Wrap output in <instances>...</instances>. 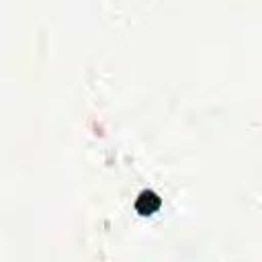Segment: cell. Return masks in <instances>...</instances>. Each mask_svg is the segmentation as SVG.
I'll list each match as a JSON object with an SVG mask.
<instances>
[{"label":"cell","instance_id":"6da1fadb","mask_svg":"<svg viewBox=\"0 0 262 262\" xmlns=\"http://www.w3.org/2000/svg\"><path fill=\"white\" fill-rule=\"evenodd\" d=\"M137 207L141 209L143 215H147V213H151L154 209L160 207V199L154 192H141L139 194V201H137Z\"/></svg>","mask_w":262,"mask_h":262}]
</instances>
